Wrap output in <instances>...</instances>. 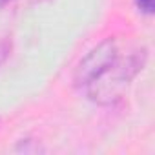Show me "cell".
I'll list each match as a JSON object with an SVG mask.
<instances>
[{
  "label": "cell",
  "mask_w": 155,
  "mask_h": 155,
  "mask_svg": "<svg viewBox=\"0 0 155 155\" xmlns=\"http://www.w3.org/2000/svg\"><path fill=\"white\" fill-rule=\"evenodd\" d=\"M146 62V49L130 38H106L93 48L77 68L75 82L91 101H119Z\"/></svg>",
  "instance_id": "obj_1"
},
{
  "label": "cell",
  "mask_w": 155,
  "mask_h": 155,
  "mask_svg": "<svg viewBox=\"0 0 155 155\" xmlns=\"http://www.w3.org/2000/svg\"><path fill=\"white\" fill-rule=\"evenodd\" d=\"M137 6L146 15H151L153 13V0H137Z\"/></svg>",
  "instance_id": "obj_2"
},
{
  "label": "cell",
  "mask_w": 155,
  "mask_h": 155,
  "mask_svg": "<svg viewBox=\"0 0 155 155\" xmlns=\"http://www.w3.org/2000/svg\"><path fill=\"white\" fill-rule=\"evenodd\" d=\"M6 2H11V0H0V4H6Z\"/></svg>",
  "instance_id": "obj_3"
}]
</instances>
